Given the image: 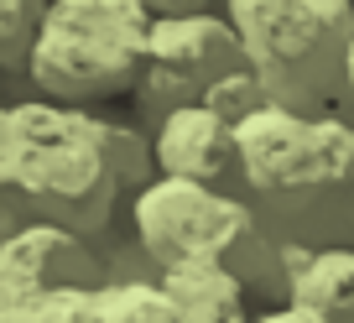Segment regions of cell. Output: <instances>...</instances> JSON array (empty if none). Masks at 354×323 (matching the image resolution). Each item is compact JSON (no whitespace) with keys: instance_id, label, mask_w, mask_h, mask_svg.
I'll use <instances>...</instances> for the list:
<instances>
[{"instance_id":"1","label":"cell","mask_w":354,"mask_h":323,"mask_svg":"<svg viewBox=\"0 0 354 323\" xmlns=\"http://www.w3.org/2000/svg\"><path fill=\"white\" fill-rule=\"evenodd\" d=\"M0 199L6 240L26 224H57L100 246L125 203L100 110L6 100L0 110Z\"/></svg>"},{"instance_id":"2","label":"cell","mask_w":354,"mask_h":323,"mask_svg":"<svg viewBox=\"0 0 354 323\" xmlns=\"http://www.w3.org/2000/svg\"><path fill=\"white\" fill-rule=\"evenodd\" d=\"M250 209L271 240L297 250H354V125L261 110L240 125Z\"/></svg>"},{"instance_id":"3","label":"cell","mask_w":354,"mask_h":323,"mask_svg":"<svg viewBox=\"0 0 354 323\" xmlns=\"http://www.w3.org/2000/svg\"><path fill=\"white\" fill-rule=\"evenodd\" d=\"M131 234L141 256L156 266V277L167 266L209 261V266H224L230 277H240L261 313L292 308L302 271L318 256V250L271 240V230L255 219L245 199H230V193L198 188L183 178H156L131 203Z\"/></svg>"},{"instance_id":"4","label":"cell","mask_w":354,"mask_h":323,"mask_svg":"<svg viewBox=\"0 0 354 323\" xmlns=\"http://www.w3.org/2000/svg\"><path fill=\"white\" fill-rule=\"evenodd\" d=\"M271 110L328 120L349 100L354 0H230Z\"/></svg>"},{"instance_id":"5","label":"cell","mask_w":354,"mask_h":323,"mask_svg":"<svg viewBox=\"0 0 354 323\" xmlns=\"http://www.w3.org/2000/svg\"><path fill=\"white\" fill-rule=\"evenodd\" d=\"M146 0H47L42 42L32 57V100L88 110L100 100H131L151 53Z\"/></svg>"},{"instance_id":"6","label":"cell","mask_w":354,"mask_h":323,"mask_svg":"<svg viewBox=\"0 0 354 323\" xmlns=\"http://www.w3.org/2000/svg\"><path fill=\"white\" fill-rule=\"evenodd\" d=\"M234 73H250V53H245L240 26L224 11H198V16H156L151 26V53H146V73L136 84V125L156 136V125L177 110L209 100L214 84Z\"/></svg>"},{"instance_id":"7","label":"cell","mask_w":354,"mask_h":323,"mask_svg":"<svg viewBox=\"0 0 354 323\" xmlns=\"http://www.w3.org/2000/svg\"><path fill=\"white\" fill-rule=\"evenodd\" d=\"M63 287H84V292L110 287V261L94 240L57 230V224H26L21 234L0 240V308Z\"/></svg>"},{"instance_id":"8","label":"cell","mask_w":354,"mask_h":323,"mask_svg":"<svg viewBox=\"0 0 354 323\" xmlns=\"http://www.w3.org/2000/svg\"><path fill=\"white\" fill-rule=\"evenodd\" d=\"M151 141H156V167H162V178H183V183H198V188H214V193H230V199L250 203L240 131L224 125L214 110L193 104V110L167 115Z\"/></svg>"},{"instance_id":"9","label":"cell","mask_w":354,"mask_h":323,"mask_svg":"<svg viewBox=\"0 0 354 323\" xmlns=\"http://www.w3.org/2000/svg\"><path fill=\"white\" fill-rule=\"evenodd\" d=\"M156 287L167 292V302L177 308L183 323H255L261 308H250V292L240 277H230L224 266L209 261H188V266H167L156 277Z\"/></svg>"},{"instance_id":"10","label":"cell","mask_w":354,"mask_h":323,"mask_svg":"<svg viewBox=\"0 0 354 323\" xmlns=\"http://www.w3.org/2000/svg\"><path fill=\"white\" fill-rule=\"evenodd\" d=\"M297 308L323 323H354V250H318L297 282Z\"/></svg>"},{"instance_id":"11","label":"cell","mask_w":354,"mask_h":323,"mask_svg":"<svg viewBox=\"0 0 354 323\" xmlns=\"http://www.w3.org/2000/svg\"><path fill=\"white\" fill-rule=\"evenodd\" d=\"M42 21H47L42 0H6L0 6V73L6 78H26L32 84V57H37V42H42Z\"/></svg>"},{"instance_id":"12","label":"cell","mask_w":354,"mask_h":323,"mask_svg":"<svg viewBox=\"0 0 354 323\" xmlns=\"http://www.w3.org/2000/svg\"><path fill=\"white\" fill-rule=\"evenodd\" d=\"M0 323H110V313H104V292L63 287L0 308Z\"/></svg>"},{"instance_id":"13","label":"cell","mask_w":354,"mask_h":323,"mask_svg":"<svg viewBox=\"0 0 354 323\" xmlns=\"http://www.w3.org/2000/svg\"><path fill=\"white\" fill-rule=\"evenodd\" d=\"M104 313H110V323H183L156 282H110Z\"/></svg>"},{"instance_id":"14","label":"cell","mask_w":354,"mask_h":323,"mask_svg":"<svg viewBox=\"0 0 354 323\" xmlns=\"http://www.w3.org/2000/svg\"><path fill=\"white\" fill-rule=\"evenodd\" d=\"M203 110H214L224 125L240 131V125H250L261 110H271V100H266V89H261V78H255V73H234V78H224V84L209 89Z\"/></svg>"},{"instance_id":"15","label":"cell","mask_w":354,"mask_h":323,"mask_svg":"<svg viewBox=\"0 0 354 323\" xmlns=\"http://www.w3.org/2000/svg\"><path fill=\"white\" fill-rule=\"evenodd\" d=\"M255 323H323L318 313H308V308H297V302H292V308H277V313H261V318Z\"/></svg>"},{"instance_id":"16","label":"cell","mask_w":354,"mask_h":323,"mask_svg":"<svg viewBox=\"0 0 354 323\" xmlns=\"http://www.w3.org/2000/svg\"><path fill=\"white\" fill-rule=\"evenodd\" d=\"M349 104H354V57H349Z\"/></svg>"}]
</instances>
